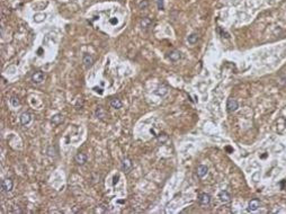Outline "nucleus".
<instances>
[{"mask_svg":"<svg viewBox=\"0 0 286 214\" xmlns=\"http://www.w3.org/2000/svg\"><path fill=\"white\" fill-rule=\"evenodd\" d=\"M157 138H158V141L161 142V143H164L167 140H168V135H167V134H164V133L157 135Z\"/></svg>","mask_w":286,"mask_h":214,"instance_id":"6ab92c4d","label":"nucleus"},{"mask_svg":"<svg viewBox=\"0 0 286 214\" xmlns=\"http://www.w3.org/2000/svg\"><path fill=\"white\" fill-rule=\"evenodd\" d=\"M198 202H199L200 205H204V206L208 205L210 202H211V196L208 194H206V193H203V194H200L198 196Z\"/></svg>","mask_w":286,"mask_h":214,"instance_id":"20e7f679","label":"nucleus"},{"mask_svg":"<svg viewBox=\"0 0 286 214\" xmlns=\"http://www.w3.org/2000/svg\"><path fill=\"white\" fill-rule=\"evenodd\" d=\"M152 19L149 17H144L141 19V21H140V25H141V27L144 28V29H146V28H149V27H151V25H152Z\"/></svg>","mask_w":286,"mask_h":214,"instance_id":"ddd939ff","label":"nucleus"},{"mask_svg":"<svg viewBox=\"0 0 286 214\" xmlns=\"http://www.w3.org/2000/svg\"><path fill=\"white\" fill-rule=\"evenodd\" d=\"M207 173H208V168H207L206 166H204V165H199V166L197 167V176H198L199 178L205 177V176L207 175Z\"/></svg>","mask_w":286,"mask_h":214,"instance_id":"1a4fd4ad","label":"nucleus"},{"mask_svg":"<svg viewBox=\"0 0 286 214\" xmlns=\"http://www.w3.org/2000/svg\"><path fill=\"white\" fill-rule=\"evenodd\" d=\"M82 62H84L85 67H86L87 69H89V68L92 67V64H94V58H92L90 54H85L84 58H82Z\"/></svg>","mask_w":286,"mask_h":214,"instance_id":"0eeeda50","label":"nucleus"},{"mask_svg":"<svg viewBox=\"0 0 286 214\" xmlns=\"http://www.w3.org/2000/svg\"><path fill=\"white\" fill-rule=\"evenodd\" d=\"M10 102H11V104H13V106H18L19 105V100H18V98H16V97H13L11 99H10Z\"/></svg>","mask_w":286,"mask_h":214,"instance_id":"412c9836","label":"nucleus"},{"mask_svg":"<svg viewBox=\"0 0 286 214\" xmlns=\"http://www.w3.org/2000/svg\"><path fill=\"white\" fill-rule=\"evenodd\" d=\"M96 116L99 117V118H104V117H105V110H104L103 107L99 106L97 108V110H96Z\"/></svg>","mask_w":286,"mask_h":214,"instance_id":"a211bd4d","label":"nucleus"},{"mask_svg":"<svg viewBox=\"0 0 286 214\" xmlns=\"http://www.w3.org/2000/svg\"><path fill=\"white\" fill-rule=\"evenodd\" d=\"M14 187V181L11 178H5L1 181V191L3 193H8L13 189Z\"/></svg>","mask_w":286,"mask_h":214,"instance_id":"f257e3e1","label":"nucleus"},{"mask_svg":"<svg viewBox=\"0 0 286 214\" xmlns=\"http://www.w3.org/2000/svg\"><path fill=\"white\" fill-rule=\"evenodd\" d=\"M148 5H149V2H148L146 0H143L142 2L139 5V7H140V9H145V8L148 7Z\"/></svg>","mask_w":286,"mask_h":214,"instance_id":"aec40b11","label":"nucleus"},{"mask_svg":"<svg viewBox=\"0 0 286 214\" xmlns=\"http://www.w3.org/2000/svg\"><path fill=\"white\" fill-rule=\"evenodd\" d=\"M132 167H133V163H132V160L130 159V158H123V160H122V168H123V170L125 171V173H128L131 169H132Z\"/></svg>","mask_w":286,"mask_h":214,"instance_id":"7ed1b4c3","label":"nucleus"},{"mask_svg":"<svg viewBox=\"0 0 286 214\" xmlns=\"http://www.w3.org/2000/svg\"><path fill=\"white\" fill-rule=\"evenodd\" d=\"M117 1H120V2H123V1H124V0H117Z\"/></svg>","mask_w":286,"mask_h":214,"instance_id":"a878e982","label":"nucleus"},{"mask_svg":"<svg viewBox=\"0 0 286 214\" xmlns=\"http://www.w3.org/2000/svg\"><path fill=\"white\" fill-rule=\"evenodd\" d=\"M92 89L95 90V92H97V94H99V95H103V92H104V91H103V88H100V87H99V88H98V87H94Z\"/></svg>","mask_w":286,"mask_h":214,"instance_id":"4be33fe9","label":"nucleus"},{"mask_svg":"<svg viewBox=\"0 0 286 214\" xmlns=\"http://www.w3.org/2000/svg\"><path fill=\"white\" fill-rule=\"evenodd\" d=\"M158 8L163 9V0H158Z\"/></svg>","mask_w":286,"mask_h":214,"instance_id":"5701e85b","label":"nucleus"},{"mask_svg":"<svg viewBox=\"0 0 286 214\" xmlns=\"http://www.w3.org/2000/svg\"><path fill=\"white\" fill-rule=\"evenodd\" d=\"M110 23H112V24H117V19H116V18H112V19H110Z\"/></svg>","mask_w":286,"mask_h":214,"instance_id":"393cba45","label":"nucleus"},{"mask_svg":"<svg viewBox=\"0 0 286 214\" xmlns=\"http://www.w3.org/2000/svg\"><path fill=\"white\" fill-rule=\"evenodd\" d=\"M51 122H52L54 125H60L62 122H63V115H61V114L54 115L53 117H52V120H51Z\"/></svg>","mask_w":286,"mask_h":214,"instance_id":"4468645a","label":"nucleus"},{"mask_svg":"<svg viewBox=\"0 0 286 214\" xmlns=\"http://www.w3.org/2000/svg\"><path fill=\"white\" fill-rule=\"evenodd\" d=\"M45 17H46L45 14H35L34 15V20H35L36 23H42L45 19Z\"/></svg>","mask_w":286,"mask_h":214,"instance_id":"f3484780","label":"nucleus"},{"mask_svg":"<svg viewBox=\"0 0 286 214\" xmlns=\"http://www.w3.org/2000/svg\"><path fill=\"white\" fill-rule=\"evenodd\" d=\"M187 41H188L189 44H195L197 41H198V35H197L196 33H193V34H190V35L188 36Z\"/></svg>","mask_w":286,"mask_h":214,"instance_id":"dca6fc26","label":"nucleus"},{"mask_svg":"<svg viewBox=\"0 0 286 214\" xmlns=\"http://www.w3.org/2000/svg\"><path fill=\"white\" fill-rule=\"evenodd\" d=\"M260 206V202L258 199H251L248 205V210L249 211H257Z\"/></svg>","mask_w":286,"mask_h":214,"instance_id":"f8f14e48","label":"nucleus"},{"mask_svg":"<svg viewBox=\"0 0 286 214\" xmlns=\"http://www.w3.org/2000/svg\"><path fill=\"white\" fill-rule=\"evenodd\" d=\"M74 161H76L78 165L82 166V165H85V163L87 162V156H86L85 153H82V152H79V153H77V154H76V157H74Z\"/></svg>","mask_w":286,"mask_h":214,"instance_id":"423d86ee","label":"nucleus"},{"mask_svg":"<svg viewBox=\"0 0 286 214\" xmlns=\"http://www.w3.org/2000/svg\"><path fill=\"white\" fill-rule=\"evenodd\" d=\"M110 106L113 108H115V109H120L121 107L123 106V104L118 98H114V99L110 100Z\"/></svg>","mask_w":286,"mask_h":214,"instance_id":"2eb2a0df","label":"nucleus"},{"mask_svg":"<svg viewBox=\"0 0 286 214\" xmlns=\"http://www.w3.org/2000/svg\"><path fill=\"white\" fill-rule=\"evenodd\" d=\"M118 179H120V176H118V175H117V176H115V177H114V181H113V183H114V185H115V184H116V183H117V181H118Z\"/></svg>","mask_w":286,"mask_h":214,"instance_id":"b1692460","label":"nucleus"},{"mask_svg":"<svg viewBox=\"0 0 286 214\" xmlns=\"http://www.w3.org/2000/svg\"><path fill=\"white\" fill-rule=\"evenodd\" d=\"M44 78H45V76H44V73L42 71H37L35 73H33V76H32V80L35 82V84H41V82H43L44 81Z\"/></svg>","mask_w":286,"mask_h":214,"instance_id":"39448f33","label":"nucleus"},{"mask_svg":"<svg viewBox=\"0 0 286 214\" xmlns=\"http://www.w3.org/2000/svg\"><path fill=\"white\" fill-rule=\"evenodd\" d=\"M219 198H220V201L223 202V203H229V202L231 201V195H230L229 192L222 191V192H220V194H219Z\"/></svg>","mask_w":286,"mask_h":214,"instance_id":"9d476101","label":"nucleus"},{"mask_svg":"<svg viewBox=\"0 0 286 214\" xmlns=\"http://www.w3.org/2000/svg\"><path fill=\"white\" fill-rule=\"evenodd\" d=\"M238 107H239V104H238V102H237L235 99H233V98H230V99H228V103H227V108H228V112H230V113H233V112H235V110L238 109Z\"/></svg>","mask_w":286,"mask_h":214,"instance_id":"f03ea898","label":"nucleus"},{"mask_svg":"<svg viewBox=\"0 0 286 214\" xmlns=\"http://www.w3.org/2000/svg\"><path fill=\"white\" fill-rule=\"evenodd\" d=\"M19 120H20V123L23 125H27V124H29V122L32 121V115H31L29 113H23V114L20 115Z\"/></svg>","mask_w":286,"mask_h":214,"instance_id":"9b49d317","label":"nucleus"},{"mask_svg":"<svg viewBox=\"0 0 286 214\" xmlns=\"http://www.w3.org/2000/svg\"><path fill=\"white\" fill-rule=\"evenodd\" d=\"M168 59L170 61H172V62H177L181 59V53L177 50H174V51H171L170 53L168 54Z\"/></svg>","mask_w":286,"mask_h":214,"instance_id":"6e6552de","label":"nucleus"}]
</instances>
